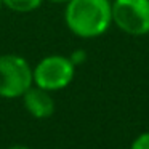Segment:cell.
<instances>
[{
  "label": "cell",
  "instance_id": "7c38bea8",
  "mask_svg": "<svg viewBox=\"0 0 149 149\" xmlns=\"http://www.w3.org/2000/svg\"><path fill=\"white\" fill-rule=\"evenodd\" d=\"M111 2H112V0H111Z\"/></svg>",
  "mask_w": 149,
  "mask_h": 149
},
{
  "label": "cell",
  "instance_id": "6da1fadb",
  "mask_svg": "<svg viewBox=\"0 0 149 149\" xmlns=\"http://www.w3.org/2000/svg\"><path fill=\"white\" fill-rule=\"evenodd\" d=\"M64 21L74 36L96 39L112 24L111 0H71L66 5Z\"/></svg>",
  "mask_w": 149,
  "mask_h": 149
},
{
  "label": "cell",
  "instance_id": "52a82bcc",
  "mask_svg": "<svg viewBox=\"0 0 149 149\" xmlns=\"http://www.w3.org/2000/svg\"><path fill=\"white\" fill-rule=\"evenodd\" d=\"M130 149H149V132L139 135L138 138L132 143V148Z\"/></svg>",
  "mask_w": 149,
  "mask_h": 149
},
{
  "label": "cell",
  "instance_id": "5b68a950",
  "mask_svg": "<svg viewBox=\"0 0 149 149\" xmlns=\"http://www.w3.org/2000/svg\"><path fill=\"white\" fill-rule=\"evenodd\" d=\"M24 106L34 116L36 119H47L55 112V101L50 96V93L43 88H32L31 87L26 93L23 95Z\"/></svg>",
  "mask_w": 149,
  "mask_h": 149
},
{
  "label": "cell",
  "instance_id": "277c9868",
  "mask_svg": "<svg viewBox=\"0 0 149 149\" xmlns=\"http://www.w3.org/2000/svg\"><path fill=\"white\" fill-rule=\"evenodd\" d=\"M75 74V66L69 58L61 55H50L40 59L32 69V77L36 87L47 91H56L66 88L72 82Z\"/></svg>",
  "mask_w": 149,
  "mask_h": 149
},
{
  "label": "cell",
  "instance_id": "30bf717a",
  "mask_svg": "<svg viewBox=\"0 0 149 149\" xmlns=\"http://www.w3.org/2000/svg\"><path fill=\"white\" fill-rule=\"evenodd\" d=\"M10 149H31V148H26V146H13Z\"/></svg>",
  "mask_w": 149,
  "mask_h": 149
},
{
  "label": "cell",
  "instance_id": "8992f818",
  "mask_svg": "<svg viewBox=\"0 0 149 149\" xmlns=\"http://www.w3.org/2000/svg\"><path fill=\"white\" fill-rule=\"evenodd\" d=\"M2 3L16 13H31L43 3V0H2Z\"/></svg>",
  "mask_w": 149,
  "mask_h": 149
},
{
  "label": "cell",
  "instance_id": "7a4b0ae2",
  "mask_svg": "<svg viewBox=\"0 0 149 149\" xmlns=\"http://www.w3.org/2000/svg\"><path fill=\"white\" fill-rule=\"evenodd\" d=\"M32 68L23 56H0V96L19 98L32 87Z\"/></svg>",
  "mask_w": 149,
  "mask_h": 149
},
{
  "label": "cell",
  "instance_id": "8fae6325",
  "mask_svg": "<svg viewBox=\"0 0 149 149\" xmlns=\"http://www.w3.org/2000/svg\"><path fill=\"white\" fill-rule=\"evenodd\" d=\"M2 5H3V3H2V0H0V8H2Z\"/></svg>",
  "mask_w": 149,
  "mask_h": 149
},
{
  "label": "cell",
  "instance_id": "ba28073f",
  "mask_svg": "<svg viewBox=\"0 0 149 149\" xmlns=\"http://www.w3.org/2000/svg\"><path fill=\"white\" fill-rule=\"evenodd\" d=\"M85 56H87V55H85L84 50H77V52L72 53V56H71L69 59H71V61L74 63V66H77V64H80V63L85 59Z\"/></svg>",
  "mask_w": 149,
  "mask_h": 149
},
{
  "label": "cell",
  "instance_id": "3957f363",
  "mask_svg": "<svg viewBox=\"0 0 149 149\" xmlns=\"http://www.w3.org/2000/svg\"><path fill=\"white\" fill-rule=\"evenodd\" d=\"M112 23L123 34L143 37L149 34V0H112Z\"/></svg>",
  "mask_w": 149,
  "mask_h": 149
},
{
  "label": "cell",
  "instance_id": "9c48e42d",
  "mask_svg": "<svg viewBox=\"0 0 149 149\" xmlns=\"http://www.w3.org/2000/svg\"><path fill=\"white\" fill-rule=\"evenodd\" d=\"M48 2H52V3H59V5H68L71 0H48Z\"/></svg>",
  "mask_w": 149,
  "mask_h": 149
}]
</instances>
